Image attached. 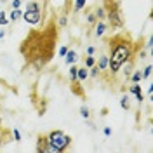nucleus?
I'll return each mask as SVG.
<instances>
[{
	"label": "nucleus",
	"mask_w": 153,
	"mask_h": 153,
	"mask_svg": "<svg viewBox=\"0 0 153 153\" xmlns=\"http://www.w3.org/2000/svg\"><path fill=\"white\" fill-rule=\"evenodd\" d=\"M96 65V57L94 56H87L85 59H84V66L85 68H91V66H94Z\"/></svg>",
	"instance_id": "21"
},
{
	"label": "nucleus",
	"mask_w": 153,
	"mask_h": 153,
	"mask_svg": "<svg viewBox=\"0 0 153 153\" xmlns=\"http://www.w3.org/2000/svg\"><path fill=\"white\" fill-rule=\"evenodd\" d=\"M76 61H78V54H76V51L75 49H68V52L65 54V63L70 66V65H75Z\"/></svg>",
	"instance_id": "9"
},
{
	"label": "nucleus",
	"mask_w": 153,
	"mask_h": 153,
	"mask_svg": "<svg viewBox=\"0 0 153 153\" xmlns=\"http://www.w3.org/2000/svg\"><path fill=\"white\" fill-rule=\"evenodd\" d=\"M96 51H97V49H96L94 45H87V49H85L87 56H94V54H96Z\"/></svg>",
	"instance_id": "27"
},
{
	"label": "nucleus",
	"mask_w": 153,
	"mask_h": 153,
	"mask_svg": "<svg viewBox=\"0 0 153 153\" xmlns=\"http://www.w3.org/2000/svg\"><path fill=\"white\" fill-rule=\"evenodd\" d=\"M94 16H96V19L99 21H103V19H106V9H105V5H101V7H96V10H94Z\"/></svg>",
	"instance_id": "14"
},
{
	"label": "nucleus",
	"mask_w": 153,
	"mask_h": 153,
	"mask_svg": "<svg viewBox=\"0 0 153 153\" xmlns=\"http://www.w3.org/2000/svg\"><path fill=\"white\" fill-rule=\"evenodd\" d=\"M106 9V19H108V26H111L113 30H122L125 25V19H124V14H122V9L118 4H110Z\"/></svg>",
	"instance_id": "4"
},
{
	"label": "nucleus",
	"mask_w": 153,
	"mask_h": 153,
	"mask_svg": "<svg viewBox=\"0 0 153 153\" xmlns=\"http://www.w3.org/2000/svg\"><path fill=\"white\" fill-rule=\"evenodd\" d=\"M12 137H14V141H16V143H21V141H23L21 131H19L18 127H14V129H12Z\"/></svg>",
	"instance_id": "20"
},
{
	"label": "nucleus",
	"mask_w": 153,
	"mask_h": 153,
	"mask_svg": "<svg viewBox=\"0 0 153 153\" xmlns=\"http://www.w3.org/2000/svg\"><path fill=\"white\" fill-rule=\"evenodd\" d=\"M96 66L99 68V71H108V54H101L96 57Z\"/></svg>",
	"instance_id": "8"
},
{
	"label": "nucleus",
	"mask_w": 153,
	"mask_h": 153,
	"mask_svg": "<svg viewBox=\"0 0 153 153\" xmlns=\"http://www.w3.org/2000/svg\"><path fill=\"white\" fill-rule=\"evenodd\" d=\"M0 131H2V117H0Z\"/></svg>",
	"instance_id": "33"
},
{
	"label": "nucleus",
	"mask_w": 153,
	"mask_h": 153,
	"mask_svg": "<svg viewBox=\"0 0 153 153\" xmlns=\"http://www.w3.org/2000/svg\"><path fill=\"white\" fill-rule=\"evenodd\" d=\"M129 94H132L134 97H136V101L139 103V105H143L144 103V92H143V89H141V85L139 84H132V85L129 87Z\"/></svg>",
	"instance_id": "5"
},
{
	"label": "nucleus",
	"mask_w": 153,
	"mask_h": 153,
	"mask_svg": "<svg viewBox=\"0 0 153 153\" xmlns=\"http://www.w3.org/2000/svg\"><path fill=\"white\" fill-rule=\"evenodd\" d=\"M152 71H153V66L152 65H146V66L141 70V75H143V80H148L152 76Z\"/></svg>",
	"instance_id": "16"
},
{
	"label": "nucleus",
	"mask_w": 153,
	"mask_h": 153,
	"mask_svg": "<svg viewBox=\"0 0 153 153\" xmlns=\"http://www.w3.org/2000/svg\"><path fill=\"white\" fill-rule=\"evenodd\" d=\"M85 21L89 23V25H94L96 21H97V19H96V16H94V12H89V14L85 16Z\"/></svg>",
	"instance_id": "24"
},
{
	"label": "nucleus",
	"mask_w": 153,
	"mask_h": 153,
	"mask_svg": "<svg viewBox=\"0 0 153 153\" xmlns=\"http://www.w3.org/2000/svg\"><path fill=\"white\" fill-rule=\"evenodd\" d=\"M146 94H148V97L152 99V94H153V84H150V85H148V91H146Z\"/></svg>",
	"instance_id": "30"
},
{
	"label": "nucleus",
	"mask_w": 153,
	"mask_h": 153,
	"mask_svg": "<svg viewBox=\"0 0 153 153\" xmlns=\"http://www.w3.org/2000/svg\"><path fill=\"white\" fill-rule=\"evenodd\" d=\"M7 16H9L10 23H16V21H19V19H21V16H23V10H21V7H19V9H12Z\"/></svg>",
	"instance_id": "12"
},
{
	"label": "nucleus",
	"mask_w": 153,
	"mask_h": 153,
	"mask_svg": "<svg viewBox=\"0 0 153 153\" xmlns=\"http://www.w3.org/2000/svg\"><path fill=\"white\" fill-rule=\"evenodd\" d=\"M87 78H89V68L85 66H78V70H76V82H85Z\"/></svg>",
	"instance_id": "11"
},
{
	"label": "nucleus",
	"mask_w": 153,
	"mask_h": 153,
	"mask_svg": "<svg viewBox=\"0 0 153 153\" xmlns=\"http://www.w3.org/2000/svg\"><path fill=\"white\" fill-rule=\"evenodd\" d=\"M68 49H70L68 45H61V47L57 49V56H59V57H65V54L68 52Z\"/></svg>",
	"instance_id": "25"
},
{
	"label": "nucleus",
	"mask_w": 153,
	"mask_h": 153,
	"mask_svg": "<svg viewBox=\"0 0 153 153\" xmlns=\"http://www.w3.org/2000/svg\"><path fill=\"white\" fill-rule=\"evenodd\" d=\"M131 84H141L143 82V75H141V70H136L134 68L132 71H131V75H129V78H127Z\"/></svg>",
	"instance_id": "10"
},
{
	"label": "nucleus",
	"mask_w": 153,
	"mask_h": 153,
	"mask_svg": "<svg viewBox=\"0 0 153 153\" xmlns=\"http://www.w3.org/2000/svg\"><path fill=\"white\" fill-rule=\"evenodd\" d=\"M49 144V153H65L71 146V136H68L61 129H54L49 134H45Z\"/></svg>",
	"instance_id": "2"
},
{
	"label": "nucleus",
	"mask_w": 153,
	"mask_h": 153,
	"mask_svg": "<svg viewBox=\"0 0 153 153\" xmlns=\"http://www.w3.org/2000/svg\"><path fill=\"white\" fill-rule=\"evenodd\" d=\"M10 21H9V16H7V12L5 10H0V26L4 28V26H7Z\"/></svg>",
	"instance_id": "18"
},
{
	"label": "nucleus",
	"mask_w": 153,
	"mask_h": 153,
	"mask_svg": "<svg viewBox=\"0 0 153 153\" xmlns=\"http://www.w3.org/2000/svg\"><path fill=\"white\" fill-rule=\"evenodd\" d=\"M120 108L122 110H131V99H129V94H124L122 97H120Z\"/></svg>",
	"instance_id": "13"
},
{
	"label": "nucleus",
	"mask_w": 153,
	"mask_h": 153,
	"mask_svg": "<svg viewBox=\"0 0 153 153\" xmlns=\"http://www.w3.org/2000/svg\"><path fill=\"white\" fill-rule=\"evenodd\" d=\"M99 73H101V71H99V68L96 66V65L89 68V76H91V78H96V76L99 75Z\"/></svg>",
	"instance_id": "23"
},
{
	"label": "nucleus",
	"mask_w": 153,
	"mask_h": 153,
	"mask_svg": "<svg viewBox=\"0 0 153 153\" xmlns=\"http://www.w3.org/2000/svg\"><path fill=\"white\" fill-rule=\"evenodd\" d=\"M85 5H87V0H73V10H75V12L84 10Z\"/></svg>",
	"instance_id": "15"
},
{
	"label": "nucleus",
	"mask_w": 153,
	"mask_h": 153,
	"mask_svg": "<svg viewBox=\"0 0 153 153\" xmlns=\"http://www.w3.org/2000/svg\"><path fill=\"white\" fill-rule=\"evenodd\" d=\"M152 49H153V37L150 35L148 40H146V51H148V54H152Z\"/></svg>",
	"instance_id": "26"
},
{
	"label": "nucleus",
	"mask_w": 153,
	"mask_h": 153,
	"mask_svg": "<svg viewBox=\"0 0 153 153\" xmlns=\"http://www.w3.org/2000/svg\"><path fill=\"white\" fill-rule=\"evenodd\" d=\"M66 25H68V18H66V16H65V14L57 18V26H59V28H65Z\"/></svg>",
	"instance_id": "22"
},
{
	"label": "nucleus",
	"mask_w": 153,
	"mask_h": 153,
	"mask_svg": "<svg viewBox=\"0 0 153 153\" xmlns=\"http://www.w3.org/2000/svg\"><path fill=\"white\" fill-rule=\"evenodd\" d=\"M111 132H113V131H111V127H103V134H105V137H110Z\"/></svg>",
	"instance_id": "29"
},
{
	"label": "nucleus",
	"mask_w": 153,
	"mask_h": 153,
	"mask_svg": "<svg viewBox=\"0 0 153 153\" xmlns=\"http://www.w3.org/2000/svg\"><path fill=\"white\" fill-rule=\"evenodd\" d=\"M80 117H82V118H85V120H91V110H89L85 105L80 106Z\"/></svg>",
	"instance_id": "19"
},
{
	"label": "nucleus",
	"mask_w": 153,
	"mask_h": 153,
	"mask_svg": "<svg viewBox=\"0 0 153 153\" xmlns=\"http://www.w3.org/2000/svg\"><path fill=\"white\" fill-rule=\"evenodd\" d=\"M5 37V30H0V40Z\"/></svg>",
	"instance_id": "32"
},
{
	"label": "nucleus",
	"mask_w": 153,
	"mask_h": 153,
	"mask_svg": "<svg viewBox=\"0 0 153 153\" xmlns=\"http://www.w3.org/2000/svg\"><path fill=\"white\" fill-rule=\"evenodd\" d=\"M136 44L125 35H115L110 38V52H108V71L111 76L120 73V68L125 61L136 57Z\"/></svg>",
	"instance_id": "1"
},
{
	"label": "nucleus",
	"mask_w": 153,
	"mask_h": 153,
	"mask_svg": "<svg viewBox=\"0 0 153 153\" xmlns=\"http://www.w3.org/2000/svg\"><path fill=\"white\" fill-rule=\"evenodd\" d=\"M21 4H23V0H12V2H10V7H12V9H19Z\"/></svg>",
	"instance_id": "28"
},
{
	"label": "nucleus",
	"mask_w": 153,
	"mask_h": 153,
	"mask_svg": "<svg viewBox=\"0 0 153 153\" xmlns=\"http://www.w3.org/2000/svg\"><path fill=\"white\" fill-rule=\"evenodd\" d=\"M4 143H5V139H4V134H2V131H0V148L4 146Z\"/></svg>",
	"instance_id": "31"
},
{
	"label": "nucleus",
	"mask_w": 153,
	"mask_h": 153,
	"mask_svg": "<svg viewBox=\"0 0 153 153\" xmlns=\"http://www.w3.org/2000/svg\"><path fill=\"white\" fill-rule=\"evenodd\" d=\"M92 26H94V35H96L97 38L105 37L106 31H108V23H106L105 19H103V21H101V19H99V21H96Z\"/></svg>",
	"instance_id": "6"
},
{
	"label": "nucleus",
	"mask_w": 153,
	"mask_h": 153,
	"mask_svg": "<svg viewBox=\"0 0 153 153\" xmlns=\"http://www.w3.org/2000/svg\"><path fill=\"white\" fill-rule=\"evenodd\" d=\"M21 19H23L26 25H30V26L40 25V23H42V5H40L38 2H35V0L28 2V4H26V9L23 10Z\"/></svg>",
	"instance_id": "3"
},
{
	"label": "nucleus",
	"mask_w": 153,
	"mask_h": 153,
	"mask_svg": "<svg viewBox=\"0 0 153 153\" xmlns=\"http://www.w3.org/2000/svg\"><path fill=\"white\" fill-rule=\"evenodd\" d=\"M38 153H49V144H47V137L45 136H38L37 139V148Z\"/></svg>",
	"instance_id": "7"
},
{
	"label": "nucleus",
	"mask_w": 153,
	"mask_h": 153,
	"mask_svg": "<svg viewBox=\"0 0 153 153\" xmlns=\"http://www.w3.org/2000/svg\"><path fill=\"white\" fill-rule=\"evenodd\" d=\"M76 70H78V66H76V63L75 65H70V82L73 84V82H76Z\"/></svg>",
	"instance_id": "17"
}]
</instances>
